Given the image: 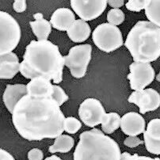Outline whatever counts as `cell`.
Segmentation results:
<instances>
[{"label": "cell", "mask_w": 160, "mask_h": 160, "mask_svg": "<svg viewBox=\"0 0 160 160\" xmlns=\"http://www.w3.org/2000/svg\"><path fill=\"white\" fill-rule=\"evenodd\" d=\"M51 98L26 95L12 112L14 128L22 137L29 141L56 139L64 132L65 118Z\"/></svg>", "instance_id": "6da1fadb"}, {"label": "cell", "mask_w": 160, "mask_h": 160, "mask_svg": "<svg viewBox=\"0 0 160 160\" xmlns=\"http://www.w3.org/2000/svg\"><path fill=\"white\" fill-rule=\"evenodd\" d=\"M63 66L64 59L57 45L48 41H32L26 48L20 72L29 79L42 77L58 84L63 80Z\"/></svg>", "instance_id": "7a4b0ae2"}, {"label": "cell", "mask_w": 160, "mask_h": 160, "mask_svg": "<svg viewBox=\"0 0 160 160\" xmlns=\"http://www.w3.org/2000/svg\"><path fill=\"white\" fill-rule=\"evenodd\" d=\"M124 45L134 62L155 61L160 56V28L149 21H139L128 32Z\"/></svg>", "instance_id": "3957f363"}, {"label": "cell", "mask_w": 160, "mask_h": 160, "mask_svg": "<svg viewBox=\"0 0 160 160\" xmlns=\"http://www.w3.org/2000/svg\"><path fill=\"white\" fill-rule=\"evenodd\" d=\"M74 160H121V149L113 139L97 128L82 132Z\"/></svg>", "instance_id": "277c9868"}, {"label": "cell", "mask_w": 160, "mask_h": 160, "mask_svg": "<svg viewBox=\"0 0 160 160\" xmlns=\"http://www.w3.org/2000/svg\"><path fill=\"white\" fill-rule=\"evenodd\" d=\"M21 39L20 26L5 11H0V55L12 52Z\"/></svg>", "instance_id": "5b68a950"}, {"label": "cell", "mask_w": 160, "mask_h": 160, "mask_svg": "<svg viewBox=\"0 0 160 160\" xmlns=\"http://www.w3.org/2000/svg\"><path fill=\"white\" fill-rule=\"evenodd\" d=\"M94 44L100 50L111 52L123 45V37L119 28L109 23L98 26L92 33Z\"/></svg>", "instance_id": "8992f818"}, {"label": "cell", "mask_w": 160, "mask_h": 160, "mask_svg": "<svg viewBox=\"0 0 160 160\" xmlns=\"http://www.w3.org/2000/svg\"><path fill=\"white\" fill-rule=\"evenodd\" d=\"M91 52L92 47L90 44H80L72 47L68 56H63L64 65L70 69L72 76L77 78L85 76L91 60Z\"/></svg>", "instance_id": "52a82bcc"}, {"label": "cell", "mask_w": 160, "mask_h": 160, "mask_svg": "<svg viewBox=\"0 0 160 160\" xmlns=\"http://www.w3.org/2000/svg\"><path fill=\"white\" fill-rule=\"evenodd\" d=\"M128 78L130 87L134 91H141L155 79V72L150 63L133 62L129 66Z\"/></svg>", "instance_id": "ba28073f"}, {"label": "cell", "mask_w": 160, "mask_h": 160, "mask_svg": "<svg viewBox=\"0 0 160 160\" xmlns=\"http://www.w3.org/2000/svg\"><path fill=\"white\" fill-rule=\"evenodd\" d=\"M106 114L102 104L96 98H87L81 103L78 109V116L81 121L90 128L102 124Z\"/></svg>", "instance_id": "9c48e42d"}, {"label": "cell", "mask_w": 160, "mask_h": 160, "mask_svg": "<svg viewBox=\"0 0 160 160\" xmlns=\"http://www.w3.org/2000/svg\"><path fill=\"white\" fill-rule=\"evenodd\" d=\"M106 0H72V10L82 20L87 22L98 18L107 7Z\"/></svg>", "instance_id": "30bf717a"}, {"label": "cell", "mask_w": 160, "mask_h": 160, "mask_svg": "<svg viewBox=\"0 0 160 160\" xmlns=\"http://www.w3.org/2000/svg\"><path fill=\"white\" fill-rule=\"evenodd\" d=\"M128 102L140 108L141 114L155 111L160 106V94L153 88L144 89L141 91H134L128 99Z\"/></svg>", "instance_id": "8fae6325"}, {"label": "cell", "mask_w": 160, "mask_h": 160, "mask_svg": "<svg viewBox=\"0 0 160 160\" xmlns=\"http://www.w3.org/2000/svg\"><path fill=\"white\" fill-rule=\"evenodd\" d=\"M146 123L140 114L136 112H127L121 118V128L128 136H136L144 133Z\"/></svg>", "instance_id": "7c38bea8"}, {"label": "cell", "mask_w": 160, "mask_h": 160, "mask_svg": "<svg viewBox=\"0 0 160 160\" xmlns=\"http://www.w3.org/2000/svg\"><path fill=\"white\" fill-rule=\"evenodd\" d=\"M144 144L148 152L160 155V118L149 121L146 131L143 133Z\"/></svg>", "instance_id": "4fadbf2b"}, {"label": "cell", "mask_w": 160, "mask_h": 160, "mask_svg": "<svg viewBox=\"0 0 160 160\" xmlns=\"http://www.w3.org/2000/svg\"><path fill=\"white\" fill-rule=\"evenodd\" d=\"M27 95V86L25 84H8L3 93L2 99L6 107L12 114L19 101Z\"/></svg>", "instance_id": "5bb4252c"}, {"label": "cell", "mask_w": 160, "mask_h": 160, "mask_svg": "<svg viewBox=\"0 0 160 160\" xmlns=\"http://www.w3.org/2000/svg\"><path fill=\"white\" fill-rule=\"evenodd\" d=\"M19 59L14 52L0 56V78L11 79L20 72Z\"/></svg>", "instance_id": "9a60e30c"}, {"label": "cell", "mask_w": 160, "mask_h": 160, "mask_svg": "<svg viewBox=\"0 0 160 160\" xmlns=\"http://www.w3.org/2000/svg\"><path fill=\"white\" fill-rule=\"evenodd\" d=\"M27 94L37 98H51L53 93V85L51 81L42 77L31 79L27 84Z\"/></svg>", "instance_id": "2e32d148"}, {"label": "cell", "mask_w": 160, "mask_h": 160, "mask_svg": "<svg viewBox=\"0 0 160 160\" xmlns=\"http://www.w3.org/2000/svg\"><path fill=\"white\" fill-rule=\"evenodd\" d=\"M75 21V15L68 8H59L51 16L50 23L54 29L60 31H68Z\"/></svg>", "instance_id": "e0dca14e"}, {"label": "cell", "mask_w": 160, "mask_h": 160, "mask_svg": "<svg viewBox=\"0 0 160 160\" xmlns=\"http://www.w3.org/2000/svg\"><path fill=\"white\" fill-rule=\"evenodd\" d=\"M35 18L33 22H29L32 32L39 41H48V36L52 32V25L50 22L43 18V14L37 13L32 15Z\"/></svg>", "instance_id": "ac0fdd59"}, {"label": "cell", "mask_w": 160, "mask_h": 160, "mask_svg": "<svg viewBox=\"0 0 160 160\" xmlns=\"http://www.w3.org/2000/svg\"><path fill=\"white\" fill-rule=\"evenodd\" d=\"M91 32L90 26L87 22L82 19L75 20L72 26L69 28L67 33L73 42L81 43L87 41Z\"/></svg>", "instance_id": "d6986e66"}, {"label": "cell", "mask_w": 160, "mask_h": 160, "mask_svg": "<svg viewBox=\"0 0 160 160\" xmlns=\"http://www.w3.org/2000/svg\"><path fill=\"white\" fill-rule=\"evenodd\" d=\"M75 145V140L69 135H61L55 140L54 143L48 148L50 153H67L70 152Z\"/></svg>", "instance_id": "ffe728a7"}, {"label": "cell", "mask_w": 160, "mask_h": 160, "mask_svg": "<svg viewBox=\"0 0 160 160\" xmlns=\"http://www.w3.org/2000/svg\"><path fill=\"white\" fill-rule=\"evenodd\" d=\"M121 118L117 112L106 113L102 123V128L106 134H112L121 126Z\"/></svg>", "instance_id": "44dd1931"}, {"label": "cell", "mask_w": 160, "mask_h": 160, "mask_svg": "<svg viewBox=\"0 0 160 160\" xmlns=\"http://www.w3.org/2000/svg\"><path fill=\"white\" fill-rule=\"evenodd\" d=\"M145 14L149 22L160 28V0H148Z\"/></svg>", "instance_id": "7402d4cb"}, {"label": "cell", "mask_w": 160, "mask_h": 160, "mask_svg": "<svg viewBox=\"0 0 160 160\" xmlns=\"http://www.w3.org/2000/svg\"><path fill=\"white\" fill-rule=\"evenodd\" d=\"M125 18L124 13L121 9H112L107 14L108 23L113 26H119L123 23Z\"/></svg>", "instance_id": "603a6c76"}, {"label": "cell", "mask_w": 160, "mask_h": 160, "mask_svg": "<svg viewBox=\"0 0 160 160\" xmlns=\"http://www.w3.org/2000/svg\"><path fill=\"white\" fill-rule=\"evenodd\" d=\"M82 127V124L78 119L72 117L65 118L64 131L69 134H75Z\"/></svg>", "instance_id": "cb8c5ba5"}, {"label": "cell", "mask_w": 160, "mask_h": 160, "mask_svg": "<svg viewBox=\"0 0 160 160\" xmlns=\"http://www.w3.org/2000/svg\"><path fill=\"white\" fill-rule=\"evenodd\" d=\"M52 98L60 106L66 102L69 99L64 90L59 86L53 85V93L52 95Z\"/></svg>", "instance_id": "d4e9b609"}, {"label": "cell", "mask_w": 160, "mask_h": 160, "mask_svg": "<svg viewBox=\"0 0 160 160\" xmlns=\"http://www.w3.org/2000/svg\"><path fill=\"white\" fill-rule=\"evenodd\" d=\"M148 3V0H129L125 7L127 10L135 12H140L142 10H145Z\"/></svg>", "instance_id": "484cf974"}, {"label": "cell", "mask_w": 160, "mask_h": 160, "mask_svg": "<svg viewBox=\"0 0 160 160\" xmlns=\"http://www.w3.org/2000/svg\"><path fill=\"white\" fill-rule=\"evenodd\" d=\"M121 160H160L159 158H151L148 156L139 155L137 154L131 155L128 152H124L122 154Z\"/></svg>", "instance_id": "4316f807"}, {"label": "cell", "mask_w": 160, "mask_h": 160, "mask_svg": "<svg viewBox=\"0 0 160 160\" xmlns=\"http://www.w3.org/2000/svg\"><path fill=\"white\" fill-rule=\"evenodd\" d=\"M143 143H144V141L140 140L137 136H128L124 141V144L130 148H136L137 146L143 144Z\"/></svg>", "instance_id": "83f0119b"}, {"label": "cell", "mask_w": 160, "mask_h": 160, "mask_svg": "<svg viewBox=\"0 0 160 160\" xmlns=\"http://www.w3.org/2000/svg\"><path fill=\"white\" fill-rule=\"evenodd\" d=\"M44 154L41 149L33 148L28 152V159L29 160H43Z\"/></svg>", "instance_id": "f1b7e54d"}, {"label": "cell", "mask_w": 160, "mask_h": 160, "mask_svg": "<svg viewBox=\"0 0 160 160\" xmlns=\"http://www.w3.org/2000/svg\"><path fill=\"white\" fill-rule=\"evenodd\" d=\"M14 10L17 13H22L27 8V4H26V0H15L13 3Z\"/></svg>", "instance_id": "f546056e"}, {"label": "cell", "mask_w": 160, "mask_h": 160, "mask_svg": "<svg viewBox=\"0 0 160 160\" xmlns=\"http://www.w3.org/2000/svg\"><path fill=\"white\" fill-rule=\"evenodd\" d=\"M0 160H15L8 152L1 148L0 149Z\"/></svg>", "instance_id": "4dcf8cb0"}, {"label": "cell", "mask_w": 160, "mask_h": 160, "mask_svg": "<svg viewBox=\"0 0 160 160\" xmlns=\"http://www.w3.org/2000/svg\"><path fill=\"white\" fill-rule=\"evenodd\" d=\"M108 4L110 7H113V9H119V7L124 5V0H109Z\"/></svg>", "instance_id": "1f68e13d"}, {"label": "cell", "mask_w": 160, "mask_h": 160, "mask_svg": "<svg viewBox=\"0 0 160 160\" xmlns=\"http://www.w3.org/2000/svg\"><path fill=\"white\" fill-rule=\"evenodd\" d=\"M44 160H62V159L60 158V157L53 155H52V156L46 158Z\"/></svg>", "instance_id": "d6a6232c"}, {"label": "cell", "mask_w": 160, "mask_h": 160, "mask_svg": "<svg viewBox=\"0 0 160 160\" xmlns=\"http://www.w3.org/2000/svg\"><path fill=\"white\" fill-rule=\"evenodd\" d=\"M156 80H157V81H158V82H160V72H159V73H158V75H157Z\"/></svg>", "instance_id": "836d02e7"}]
</instances>
